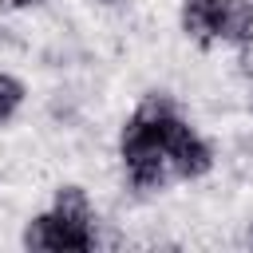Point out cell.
<instances>
[{"mask_svg":"<svg viewBox=\"0 0 253 253\" xmlns=\"http://www.w3.org/2000/svg\"><path fill=\"white\" fill-rule=\"evenodd\" d=\"M119 158L126 170V182L138 194H158L174 174H170V158L162 146V119H142L130 115L123 134H119Z\"/></svg>","mask_w":253,"mask_h":253,"instance_id":"obj_1","label":"cell"},{"mask_svg":"<svg viewBox=\"0 0 253 253\" xmlns=\"http://www.w3.org/2000/svg\"><path fill=\"white\" fill-rule=\"evenodd\" d=\"M162 146H166L174 178H202L213 170V146L182 119V111L162 119Z\"/></svg>","mask_w":253,"mask_h":253,"instance_id":"obj_2","label":"cell"},{"mask_svg":"<svg viewBox=\"0 0 253 253\" xmlns=\"http://www.w3.org/2000/svg\"><path fill=\"white\" fill-rule=\"evenodd\" d=\"M24 245L47 249V253H87L99 245V225H79V221L59 217L55 210H47L24 225Z\"/></svg>","mask_w":253,"mask_h":253,"instance_id":"obj_3","label":"cell"},{"mask_svg":"<svg viewBox=\"0 0 253 253\" xmlns=\"http://www.w3.org/2000/svg\"><path fill=\"white\" fill-rule=\"evenodd\" d=\"M217 12H221V0H182L178 24H182L186 40L198 47H213L217 43Z\"/></svg>","mask_w":253,"mask_h":253,"instance_id":"obj_4","label":"cell"},{"mask_svg":"<svg viewBox=\"0 0 253 253\" xmlns=\"http://www.w3.org/2000/svg\"><path fill=\"white\" fill-rule=\"evenodd\" d=\"M217 43H229V47H249L253 43V0H221Z\"/></svg>","mask_w":253,"mask_h":253,"instance_id":"obj_5","label":"cell"},{"mask_svg":"<svg viewBox=\"0 0 253 253\" xmlns=\"http://www.w3.org/2000/svg\"><path fill=\"white\" fill-rule=\"evenodd\" d=\"M51 210H55L59 217H67V221L99 225V221H95V206H91V198H87V190H83V186H59V190H55V198H51Z\"/></svg>","mask_w":253,"mask_h":253,"instance_id":"obj_6","label":"cell"},{"mask_svg":"<svg viewBox=\"0 0 253 253\" xmlns=\"http://www.w3.org/2000/svg\"><path fill=\"white\" fill-rule=\"evenodd\" d=\"M24 95H28V87H24L16 75L0 71V123H8V119L24 107Z\"/></svg>","mask_w":253,"mask_h":253,"instance_id":"obj_7","label":"cell"},{"mask_svg":"<svg viewBox=\"0 0 253 253\" xmlns=\"http://www.w3.org/2000/svg\"><path fill=\"white\" fill-rule=\"evenodd\" d=\"M32 4H40V0H0V12H24Z\"/></svg>","mask_w":253,"mask_h":253,"instance_id":"obj_8","label":"cell"},{"mask_svg":"<svg viewBox=\"0 0 253 253\" xmlns=\"http://www.w3.org/2000/svg\"><path fill=\"white\" fill-rule=\"evenodd\" d=\"M249 245H253V225H249Z\"/></svg>","mask_w":253,"mask_h":253,"instance_id":"obj_9","label":"cell"}]
</instances>
